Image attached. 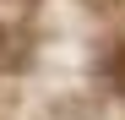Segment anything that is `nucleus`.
<instances>
[{"instance_id":"nucleus-1","label":"nucleus","mask_w":125,"mask_h":120,"mask_svg":"<svg viewBox=\"0 0 125 120\" xmlns=\"http://www.w3.org/2000/svg\"><path fill=\"white\" fill-rule=\"evenodd\" d=\"M98 76H103L114 93H125V38H114V44L103 49V60H98Z\"/></svg>"},{"instance_id":"nucleus-2","label":"nucleus","mask_w":125,"mask_h":120,"mask_svg":"<svg viewBox=\"0 0 125 120\" xmlns=\"http://www.w3.org/2000/svg\"><path fill=\"white\" fill-rule=\"evenodd\" d=\"M22 6H27V0H22Z\"/></svg>"}]
</instances>
